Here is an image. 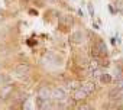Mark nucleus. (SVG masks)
Returning <instances> with one entry per match:
<instances>
[{
	"label": "nucleus",
	"mask_w": 123,
	"mask_h": 110,
	"mask_svg": "<svg viewBox=\"0 0 123 110\" xmlns=\"http://www.w3.org/2000/svg\"><path fill=\"white\" fill-rule=\"evenodd\" d=\"M52 98L56 100V101H64L67 98V93L62 87H55L52 90Z\"/></svg>",
	"instance_id": "f257e3e1"
},
{
	"label": "nucleus",
	"mask_w": 123,
	"mask_h": 110,
	"mask_svg": "<svg viewBox=\"0 0 123 110\" xmlns=\"http://www.w3.org/2000/svg\"><path fill=\"white\" fill-rule=\"evenodd\" d=\"M31 73V67L29 64H19L16 68H15V75L18 77H25Z\"/></svg>",
	"instance_id": "f03ea898"
},
{
	"label": "nucleus",
	"mask_w": 123,
	"mask_h": 110,
	"mask_svg": "<svg viewBox=\"0 0 123 110\" xmlns=\"http://www.w3.org/2000/svg\"><path fill=\"white\" fill-rule=\"evenodd\" d=\"M73 23H74V19L71 15H61L59 16V25L62 28H70V26H73Z\"/></svg>",
	"instance_id": "7ed1b4c3"
},
{
	"label": "nucleus",
	"mask_w": 123,
	"mask_h": 110,
	"mask_svg": "<svg viewBox=\"0 0 123 110\" xmlns=\"http://www.w3.org/2000/svg\"><path fill=\"white\" fill-rule=\"evenodd\" d=\"M36 107H38V110H49L51 98H39V97H36Z\"/></svg>",
	"instance_id": "20e7f679"
},
{
	"label": "nucleus",
	"mask_w": 123,
	"mask_h": 110,
	"mask_svg": "<svg viewBox=\"0 0 123 110\" xmlns=\"http://www.w3.org/2000/svg\"><path fill=\"white\" fill-rule=\"evenodd\" d=\"M70 41H71L73 43H83V41H84V33H83V31H74V32L71 33Z\"/></svg>",
	"instance_id": "39448f33"
},
{
	"label": "nucleus",
	"mask_w": 123,
	"mask_h": 110,
	"mask_svg": "<svg viewBox=\"0 0 123 110\" xmlns=\"http://www.w3.org/2000/svg\"><path fill=\"white\" fill-rule=\"evenodd\" d=\"M36 97H39V98H52V90L48 88L46 86H43V87H41L38 90V96Z\"/></svg>",
	"instance_id": "423d86ee"
},
{
	"label": "nucleus",
	"mask_w": 123,
	"mask_h": 110,
	"mask_svg": "<svg viewBox=\"0 0 123 110\" xmlns=\"http://www.w3.org/2000/svg\"><path fill=\"white\" fill-rule=\"evenodd\" d=\"M86 97H88V94H87V91L83 88V87H78L77 90H74V93H73V98L74 100H84Z\"/></svg>",
	"instance_id": "0eeeda50"
},
{
	"label": "nucleus",
	"mask_w": 123,
	"mask_h": 110,
	"mask_svg": "<svg viewBox=\"0 0 123 110\" xmlns=\"http://www.w3.org/2000/svg\"><path fill=\"white\" fill-rule=\"evenodd\" d=\"M96 49L98 51V54L101 55V57H106V55H107V45H106L104 41L98 39V41L96 42Z\"/></svg>",
	"instance_id": "6e6552de"
},
{
	"label": "nucleus",
	"mask_w": 123,
	"mask_h": 110,
	"mask_svg": "<svg viewBox=\"0 0 123 110\" xmlns=\"http://www.w3.org/2000/svg\"><path fill=\"white\" fill-rule=\"evenodd\" d=\"M109 96H110V98L122 97V96H123V88H120V87H114V88H111V90L109 91Z\"/></svg>",
	"instance_id": "1a4fd4ad"
},
{
	"label": "nucleus",
	"mask_w": 123,
	"mask_h": 110,
	"mask_svg": "<svg viewBox=\"0 0 123 110\" xmlns=\"http://www.w3.org/2000/svg\"><path fill=\"white\" fill-rule=\"evenodd\" d=\"M81 87L87 91V94H91V93L94 91V87H96V86H94V83H93V81H87V83H84Z\"/></svg>",
	"instance_id": "9d476101"
},
{
	"label": "nucleus",
	"mask_w": 123,
	"mask_h": 110,
	"mask_svg": "<svg viewBox=\"0 0 123 110\" xmlns=\"http://www.w3.org/2000/svg\"><path fill=\"white\" fill-rule=\"evenodd\" d=\"M100 83H103V84H109V83H111V75H109V74H106V73H103V74H100Z\"/></svg>",
	"instance_id": "9b49d317"
},
{
	"label": "nucleus",
	"mask_w": 123,
	"mask_h": 110,
	"mask_svg": "<svg viewBox=\"0 0 123 110\" xmlns=\"http://www.w3.org/2000/svg\"><path fill=\"white\" fill-rule=\"evenodd\" d=\"M114 6H116L117 12L123 13V0H116V2H114Z\"/></svg>",
	"instance_id": "f8f14e48"
},
{
	"label": "nucleus",
	"mask_w": 123,
	"mask_h": 110,
	"mask_svg": "<svg viewBox=\"0 0 123 110\" xmlns=\"http://www.w3.org/2000/svg\"><path fill=\"white\" fill-rule=\"evenodd\" d=\"M116 87L123 88V78H117V81H116Z\"/></svg>",
	"instance_id": "ddd939ff"
},
{
	"label": "nucleus",
	"mask_w": 123,
	"mask_h": 110,
	"mask_svg": "<svg viewBox=\"0 0 123 110\" xmlns=\"http://www.w3.org/2000/svg\"><path fill=\"white\" fill-rule=\"evenodd\" d=\"M78 110H90V106L83 104V106H80V107H78Z\"/></svg>",
	"instance_id": "4468645a"
},
{
	"label": "nucleus",
	"mask_w": 123,
	"mask_h": 110,
	"mask_svg": "<svg viewBox=\"0 0 123 110\" xmlns=\"http://www.w3.org/2000/svg\"><path fill=\"white\" fill-rule=\"evenodd\" d=\"M5 20V12L3 10H0V23H2Z\"/></svg>",
	"instance_id": "2eb2a0df"
},
{
	"label": "nucleus",
	"mask_w": 123,
	"mask_h": 110,
	"mask_svg": "<svg viewBox=\"0 0 123 110\" xmlns=\"http://www.w3.org/2000/svg\"><path fill=\"white\" fill-rule=\"evenodd\" d=\"M88 10H90V15H91V16H94V10H93V6H91V3H88Z\"/></svg>",
	"instance_id": "dca6fc26"
},
{
	"label": "nucleus",
	"mask_w": 123,
	"mask_h": 110,
	"mask_svg": "<svg viewBox=\"0 0 123 110\" xmlns=\"http://www.w3.org/2000/svg\"><path fill=\"white\" fill-rule=\"evenodd\" d=\"M3 81H5V77H3V74H0V84H3Z\"/></svg>",
	"instance_id": "f3484780"
},
{
	"label": "nucleus",
	"mask_w": 123,
	"mask_h": 110,
	"mask_svg": "<svg viewBox=\"0 0 123 110\" xmlns=\"http://www.w3.org/2000/svg\"><path fill=\"white\" fill-rule=\"evenodd\" d=\"M6 110H13V109H6Z\"/></svg>",
	"instance_id": "a211bd4d"
}]
</instances>
